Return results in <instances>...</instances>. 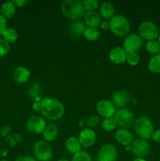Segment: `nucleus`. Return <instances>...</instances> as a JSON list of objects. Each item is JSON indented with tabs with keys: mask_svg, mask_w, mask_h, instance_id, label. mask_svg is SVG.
<instances>
[{
	"mask_svg": "<svg viewBox=\"0 0 160 161\" xmlns=\"http://www.w3.org/2000/svg\"><path fill=\"white\" fill-rule=\"evenodd\" d=\"M32 109L40 113L41 116L49 120L56 121L61 119L65 113L64 105L55 97H43L32 104Z\"/></svg>",
	"mask_w": 160,
	"mask_h": 161,
	"instance_id": "nucleus-1",
	"label": "nucleus"
},
{
	"mask_svg": "<svg viewBox=\"0 0 160 161\" xmlns=\"http://www.w3.org/2000/svg\"><path fill=\"white\" fill-rule=\"evenodd\" d=\"M61 9L63 15L73 21L83 17L86 13L83 2L79 0H64L61 3Z\"/></svg>",
	"mask_w": 160,
	"mask_h": 161,
	"instance_id": "nucleus-2",
	"label": "nucleus"
},
{
	"mask_svg": "<svg viewBox=\"0 0 160 161\" xmlns=\"http://www.w3.org/2000/svg\"><path fill=\"white\" fill-rule=\"evenodd\" d=\"M109 30L117 37H124L130 31V23L124 15L115 14L109 20Z\"/></svg>",
	"mask_w": 160,
	"mask_h": 161,
	"instance_id": "nucleus-3",
	"label": "nucleus"
},
{
	"mask_svg": "<svg viewBox=\"0 0 160 161\" xmlns=\"http://www.w3.org/2000/svg\"><path fill=\"white\" fill-rule=\"evenodd\" d=\"M133 130L139 138L145 140L152 138L155 131L153 123L147 116H141L136 119L133 124Z\"/></svg>",
	"mask_w": 160,
	"mask_h": 161,
	"instance_id": "nucleus-4",
	"label": "nucleus"
},
{
	"mask_svg": "<svg viewBox=\"0 0 160 161\" xmlns=\"http://www.w3.org/2000/svg\"><path fill=\"white\" fill-rule=\"evenodd\" d=\"M138 35L142 38L143 40H146L147 42L157 40L160 34L158 26L150 20L141 22L138 28Z\"/></svg>",
	"mask_w": 160,
	"mask_h": 161,
	"instance_id": "nucleus-5",
	"label": "nucleus"
},
{
	"mask_svg": "<svg viewBox=\"0 0 160 161\" xmlns=\"http://www.w3.org/2000/svg\"><path fill=\"white\" fill-rule=\"evenodd\" d=\"M114 118L120 128L125 129L130 128L136 120L133 113L128 108H118L115 113Z\"/></svg>",
	"mask_w": 160,
	"mask_h": 161,
	"instance_id": "nucleus-6",
	"label": "nucleus"
},
{
	"mask_svg": "<svg viewBox=\"0 0 160 161\" xmlns=\"http://www.w3.org/2000/svg\"><path fill=\"white\" fill-rule=\"evenodd\" d=\"M35 158L39 161H50L53 155L51 146L45 141H38L33 147Z\"/></svg>",
	"mask_w": 160,
	"mask_h": 161,
	"instance_id": "nucleus-7",
	"label": "nucleus"
},
{
	"mask_svg": "<svg viewBox=\"0 0 160 161\" xmlns=\"http://www.w3.org/2000/svg\"><path fill=\"white\" fill-rule=\"evenodd\" d=\"M130 147L131 152L136 157L145 158L151 153L150 143L147 142V140L143 138H136L133 140Z\"/></svg>",
	"mask_w": 160,
	"mask_h": 161,
	"instance_id": "nucleus-8",
	"label": "nucleus"
},
{
	"mask_svg": "<svg viewBox=\"0 0 160 161\" xmlns=\"http://www.w3.org/2000/svg\"><path fill=\"white\" fill-rule=\"evenodd\" d=\"M143 47V39L136 33L127 35L123 41V48L127 53L137 52Z\"/></svg>",
	"mask_w": 160,
	"mask_h": 161,
	"instance_id": "nucleus-9",
	"label": "nucleus"
},
{
	"mask_svg": "<svg viewBox=\"0 0 160 161\" xmlns=\"http://www.w3.org/2000/svg\"><path fill=\"white\" fill-rule=\"evenodd\" d=\"M46 121L41 116H32L27 120V130L35 135L42 134L46 127Z\"/></svg>",
	"mask_w": 160,
	"mask_h": 161,
	"instance_id": "nucleus-10",
	"label": "nucleus"
},
{
	"mask_svg": "<svg viewBox=\"0 0 160 161\" xmlns=\"http://www.w3.org/2000/svg\"><path fill=\"white\" fill-rule=\"evenodd\" d=\"M96 110L99 116L104 118L113 117L116 112V108L113 102L108 99L100 100L96 105Z\"/></svg>",
	"mask_w": 160,
	"mask_h": 161,
	"instance_id": "nucleus-11",
	"label": "nucleus"
},
{
	"mask_svg": "<svg viewBox=\"0 0 160 161\" xmlns=\"http://www.w3.org/2000/svg\"><path fill=\"white\" fill-rule=\"evenodd\" d=\"M118 157V149L114 145L104 144L97 153L98 161H115Z\"/></svg>",
	"mask_w": 160,
	"mask_h": 161,
	"instance_id": "nucleus-12",
	"label": "nucleus"
},
{
	"mask_svg": "<svg viewBox=\"0 0 160 161\" xmlns=\"http://www.w3.org/2000/svg\"><path fill=\"white\" fill-rule=\"evenodd\" d=\"M133 99L131 93L125 89L118 90L113 94L111 102L115 105V108H125L127 105Z\"/></svg>",
	"mask_w": 160,
	"mask_h": 161,
	"instance_id": "nucleus-13",
	"label": "nucleus"
},
{
	"mask_svg": "<svg viewBox=\"0 0 160 161\" xmlns=\"http://www.w3.org/2000/svg\"><path fill=\"white\" fill-rule=\"evenodd\" d=\"M78 138L83 147L90 148L96 142V133L93 129L86 128L80 132Z\"/></svg>",
	"mask_w": 160,
	"mask_h": 161,
	"instance_id": "nucleus-14",
	"label": "nucleus"
},
{
	"mask_svg": "<svg viewBox=\"0 0 160 161\" xmlns=\"http://www.w3.org/2000/svg\"><path fill=\"white\" fill-rule=\"evenodd\" d=\"M108 58L113 64H122L126 61L127 52L123 47H115L110 50Z\"/></svg>",
	"mask_w": 160,
	"mask_h": 161,
	"instance_id": "nucleus-15",
	"label": "nucleus"
},
{
	"mask_svg": "<svg viewBox=\"0 0 160 161\" xmlns=\"http://www.w3.org/2000/svg\"><path fill=\"white\" fill-rule=\"evenodd\" d=\"M115 138L119 144L125 146H130L133 142V134L128 130L125 128L118 129L115 134Z\"/></svg>",
	"mask_w": 160,
	"mask_h": 161,
	"instance_id": "nucleus-16",
	"label": "nucleus"
},
{
	"mask_svg": "<svg viewBox=\"0 0 160 161\" xmlns=\"http://www.w3.org/2000/svg\"><path fill=\"white\" fill-rule=\"evenodd\" d=\"M101 17L97 11H86L83 16L84 24L89 28H97L101 23Z\"/></svg>",
	"mask_w": 160,
	"mask_h": 161,
	"instance_id": "nucleus-17",
	"label": "nucleus"
},
{
	"mask_svg": "<svg viewBox=\"0 0 160 161\" xmlns=\"http://www.w3.org/2000/svg\"><path fill=\"white\" fill-rule=\"evenodd\" d=\"M86 28V27L84 22L78 20L71 23L67 27V31H68L71 37L74 38V39H78L81 36H83Z\"/></svg>",
	"mask_w": 160,
	"mask_h": 161,
	"instance_id": "nucleus-18",
	"label": "nucleus"
},
{
	"mask_svg": "<svg viewBox=\"0 0 160 161\" xmlns=\"http://www.w3.org/2000/svg\"><path fill=\"white\" fill-rule=\"evenodd\" d=\"M31 75V72L27 68L23 67V66H19L16 68L13 72L12 78L15 83L22 84L28 81Z\"/></svg>",
	"mask_w": 160,
	"mask_h": 161,
	"instance_id": "nucleus-19",
	"label": "nucleus"
},
{
	"mask_svg": "<svg viewBox=\"0 0 160 161\" xmlns=\"http://www.w3.org/2000/svg\"><path fill=\"white\" fill-rule=\"evenodd\" d=\"M43 94V86L39 82H34L29 86L28 89V94L35 102H39L42 100Z\"/></svg>",
	"mask_w": 160,
	"mask_h": 161,
	"instance_id": "nucleus-20",
	"label": "nucleus"
},
{
	"mask_svg": "<svg viewBox=\"0 0 160 161\" xmlns=\"http://www.w3.org/2000/svg\"><path fill=\"white\" fill-rule=\"evenodd\" d=\"M99 14L101 18L104 19V20L109 21L115 15V9L114 5L109 2H104L100 6Z\"/></svg>",
	"mask_w": 160,
	"mask_h": 161,
	"instance_id": "nucleus-21",
	"label": "nucleus"
},
{
	"mask_svg": "<svg viewBox=\"0 0 160 161\" xmlns=\"http://www.w3.org/2000/svg\"><path fill=\"white\" fill-rule=\"evenodd\" d=\"M58 132H59V130H58L57 126L55 124H50L46 125L45 128L44 129L42 132V136L45 142H51L56 139L58 135Z\"/></svg>",
	"mask_w": 160,
	"mask_h": 161,
	"instance_id": "nucleus-22",
	"label": "nucleus"
},
{
	"mask_svg": "<svg viewBox=\"0 0 160 161\" xmlns=\"http://www.w3.org/2000/svg\"><path fill=\"white\" fill-rule=\"evenodd\" d=\"M65 148L70 153L76 154L82 150V146L76 137H69L65 142Z\"/></svg>",
	"mask_w": 160,
	"mask_h": 161,
	"instance_id": "nucleus-23",
	"label": "nucleus"
},
{
	"mask_svg": "<svg viewBox=\"0 0 160 161\" xmlns=\"http://www.w3.org/2000/svg\"><path fill=\"white\" fill-rule=\"evenodd\" d=\"M16 6L12 1L6 2L1 6L0 14L6 19H10L14 16L16 13Z\"/></svg>",
	"mask_w": 160,
	"mask_h": 161,
	"instance_id": "nucleus-24",
	"label": "nucleus"
},
{
	"mask_svg": "<svg viewBox=\"0 0 160 161\" xmlns=\"http://www.w3.org/2000/svg\"><path fill=\"white\" fill-rule=\"evenodd\" d=\"M147 68L152 73L160 74V53L154 55L150 58Z\"/></svg>",
	"mask_w": 160,
	"mask_h": 161,
	"instance_id": "nucleus-25",
	"label": "nucleus"
},
{
	"mask_svg": "<svg viewBox=\"0 0 160 161\" xmlns=\"http://www.w3.org/2000/svg\"><path fill=\"white\" fill-rule=\"evenodd\" d=\"M3 39H5L7 42L10 43V42H14L17 40L18 39V34L17 31H16L14 28H6V29L3 31Z\"/></svg>",
	"mask_w": 160,
	"mask_h": 161,
	"instance_id": "nucleus-26",
	"label": "nucleus"
},
{
	"mask_svg": "<svg viewBox=\"0 0 160 161\" xmlns=\"http://www.w3.org/2000/svg\"><path fill=\"white\" fill-rule=\"evenodd\" d=\"M100 31L97 29V28H89V27H86V30L84 31L83 36L85 39L90 42H93V41L97 40L100 37Z\"/></svg>",
	"mask_w": 160,
	"mask_h": 161,
	"instance_id": "nucleus-27",
	"label": "nucleus"
},
{
	"mask_svg": "<svg viewBox=\"0 0 160 161\" xmlns=\"http://www.w3.org/2000/svg\"><path fill=\"white\" fill-rule=\"evenodd\" d=\"M118 124L114 116L109 118H104L101 122V127L105 131H111L117 127Z\"/></svg>",
	"mask_w": 160,
	"mask_h": 161,
	"instance_id": "nucleus-28",
	"label": "nucleus"
},
{
	"mask_svg": "<svg viewBox=\"0 0 160 161\" xmlns=\"http://www.w3.org/2000/svg\"><path fill=\"white\" fill-rule=\"evenodd\" d=\"M145 49L147 52L152 56L160 53V46L157 40L148 41L145 44Z\"/></svg>",
	"mask_w": 160,
	"mask_h": 161,
	"instance_id": "nucleus-29",
	"label": "nucleus"
},
{
	"mask_svg": "<svg viewBox=\"0 0 160 161\" xmlns=\"http://www.w3.org/2000/svg\"><path fill=\"white\" fill-rule=\"evenodd\" d=\"M71 161H93V160L89 153L81 150L76 154H74Z\"/></svg>",
	"mask_w": 160,
	"mask_h": 161,
	"instance_id": "nucleus-30",
	"label": "nucleus"
},
{
	"mask_svg": "<svg viewBox=\"0 0 160 161\" xmlns=\"http://www.w3.org/2000/svg\"><path fill=\"white\" fill-rule=\"evenodd\" d=\"M140 61H141V57H140L139 53H138L137 52L127 53L126 62L128 63L131 66L137 65V64L140 63Z\"/></svg>",
	"mask_w": 160,
	"mask_h": 161,
	"instance_id": "nucleus-31",
	"label": "nucleus"
},
{
	"mask_svg": "<svg viewBox=\"0 0 160 161\" xmlns=\"http://www.w3.org/2000/svg\"><path fill=\"white\" fill-rule=\"evenodd\" d=\"M83 4L86 11H96L99 7V2L97 0H84Z\"/></svg>",
	"mask_w": 160,
	"mask_h": 161,
	"instance_id": "nucleus-32",
	"label": "nucleus"
},
{
	"mask_svg": "<svg viewBox=\"0 0 160 161\" xmlns=\"http://www.w3.org/2000/svg\"><path fill=\"white\" fill-rule=\"evenodd\" d=\"M10 50V46L3 38H0V57L6 56Z\"/></svg>",
	"mask_w": 160,
	"mask_h": 161,
	"instance_id": "nucleus-33",
	"label": "nucleus"
},
{
	"mask_svg": "<svg viewBox=\"0 0 160 161\" xmlns=\"http://www.w3.org/2000/svg\"><path fill=\"white\" fill-rule=\"evenodd\" d=\"M100 118L99 116H97V115L91 116L87 119L86 124H87V126L89 127V128H94V127H96L99 124H100Z\"/></svg>",
	"mask_w": 160,
	"mask_h": 161,
	"instance_id": "nucleus-34",
	"label": "nucleus"
},
{
	"mask_svg": "<svg viewBox=\"0 0 160 161\" xmlns=\"http://www.w3.org/2000/svg\"><path fill=\"white\" fill-rule=\"evenodd\" d=\"M6 141L10 142V146H16L18 142H21V136L18 134H15V135H9L6 138Z\"/></svg>",
	"mask_w": 160,
	"mask_h": 161,
	"instance_id": "nucleus-35",
	"label": "nucleus"
},
{
	"mask_svg": "<svg viewBox=\"0 0 160 161\" xmlns=\"http://www.w3.org/2000/svg\"><path fill=\"white\" fill-rule=\"evenodd\" d=\"M11 132H12V129H11L10 126L8 125V124H5L2 127L1 130H0V135L3 138H5V137L7 138L9 135H10Z\"/></svg>",
	"mask_w": 160,
	"mask_h": 161,
	"instance_id": "nucleus-36",
	"label": "nucleus"
},
{
	"mask_svg": "<svg viewBox=\"0 0 160 161\" xmlns=\"http://www.w3.org/2000/svg\"><path fill=\"white\" fill-rule=\"evenodd\" d=\"M6 24H7L6 19L0 14V36H2L3 31L7 28L6 27Z\"/></svg>",
	"mask_w": 160,
	"mask_h": 161,
	"instance_id": "nucleus-37",
	"label": "nucleus"
},
{
	"mask_svg": "<svg viewBox=\"0 0 160 161\" xmlns=\"http://www.w3.org/2000/svg\"><path fill=\"white\" fill-rule=\"evenodd\" d=\"M15 161H38L35 157H31V156H20L17 157Z\"/></svg>",
	"mask_w": 160,
	"mask_h": 161,
	"instance_id": "nucleus-38",
	"label": "nucleus"
},
{
	"mask_svg": "<svg viewBox=\"0 0 160 161\" xmlns=\"http://www.w3.org/2000/svg\"><path fill=\"white\" fill-rule=\"evenodd\" d=\"M152 139L155 142L160 143V128L157 129L154 131L153 135L152 136Z\"/></svg>",
	"mask_w": 160,
	"mask_h": 161,
	"instance_id": "nucleus-39",
	"label": "nucleus"
},
{
	"mask_svg": "<svg viewBox=\"0 0 160 161\" xmlns=\"http://www.w3.org/2000/svg\"><path fill=\"white\" fill-rule=\"evenodd\" d=\"M12 2L15 5L16 7H23L28 3V1H27V0H14Z\"/></svg>",
	"mask_w": 160,
	"mask_h": 161,
	"instance_id": "nucleus-40",
	"label": "nucleus"
},
{
	"mask_svg": "<svg viewBox=\"0 0 160 161\" xmlns=\"http://www.w3.org/2000/svg\"><path fill=\"white\" fill-rule=\"evenodd\" d=\"M100 27L101 29L103 30H108L109 29V21L108 20H104V21H101L100 23Z\"/></svg>",
	"mask_w": 160,
	"mask_h": 161,
	"instance_id": "nucleus-41",
	"label": "nucleus"
},
{
	"mask_svg": "<svg viewBox=\"0 0 160 161\" xmlns=\"http://www.w3.org/2000/svg\"><path fill=\"white\" fill-rule=\"evenodd\" d=\"M133 161H147L145 158H141V157H136L135 159H133Z\"/></svg>",
	"mask_w": 160,
	"mask_h": 161,
	"instance_id": "nucleus-42",
	"label": "nucleus"
},
{
	"mask_svg": "<svg viewBox=\"0 0 160 161\" xmlns=\"http://www.w3.org/2000/svg\"><path fill=\"white\" fill-rule=\"evenodd\" d=\"M56 161H71V160H67V159H65V158H62V159H59V160H57Z\"/></svg>",
	"mask_w": 160,
	"mask_h": 161,
	"instance_id": "nucleus-43",
	"label": "nucleus"
},
{
	"mask_svg": "<svg viewBox=\"0 0 160 161\" xmlns=\"http://www.w3.org/2000/svg\"><path fill=\"white\" fill-rule=\"evenodd\" d=\"M157 42H158V44H159V46H160V34H159V36H158V39H157Z\"/></svg>",
	"mask_w": 160,
	"mask_h": 161,
	"instance_id": "nucleus-44",
	"label": "nucleus"
},
{
	"mask_svg": "<svg viewBox=\"0 0 160 161\" xmlns=\"http://www.w3.org/2000/svg\"><path fill=\"white\" fill-rule=\"evenodd\" d=\"M0 161H10V160H6V159H4V160H1Z\"/></svg>",
	"mask_w": 160,
	"mask_h": 161,
	"instance_id": "nucleus-45",
	"label": "nucleus"
}]
</instances>
